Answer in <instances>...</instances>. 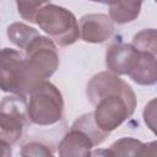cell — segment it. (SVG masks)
Returning <instances> with one entry per match:
<instances>
[{"label": "cell", "mask_w": 157, "mask_h": 157, "mask_svg": "<svg viewBox=\"0 0 157 157\" xmlns=\"http://www.w3.org/2000/svg\"><path fill=\"white\" fill-rule=\"evenodd\" d=\"M136 103L134 90L125 83L121 90L102 97L94 104L93 120L99 130L109 134L134 114Z\"/></svg>", "instance_id": "cell-2"}, {"label": "cell", "mask_w": 157, "mask_h": 157, "mask_svg": "<svg viewBox=\"0 0 157 157\" xmlns=\"http://www.w3.org/2000/svg\"><path fill=\"white\" fill-rule=\"evenodd\" d=\"M64 99L59 88L49 81L39 82L29 93L27 119L40 126L53 125L61 120Z\"/></svg>", "instance_id": "cell-4"}, {"label": "cell", "mask_w": 157, "mask_h": 157, "mask_svg": "<svg viewBox=\"0 0 157 157\" xmlns=\"http://www.w3.org/2000/svg\"><path fill=\"white\" fill-rule=\"evenodd\" d=\"M0 157H12L11 145L1 140H0Z\"/></svg>", "instance_id": "cell-21"}, {"label": "cell", "mask_w": 157, "mask_h": 157, "mask_svg": "<svg viewBox=\"0 0 157 157\" xmlns=\"http://www.w3.org/2000/svg\"><path fill=\"white\" fill-rule=\"evenodd\" d=\"M114 25L108 15L87 13L78 21L80 38L86 43H103L112 37Z\"/></svg>", "instance_id": "cell-8"}, {"label": "cell", "mask_w": 157, "mask_h": 157, "mask_svg": "<svg viewBox=\"0 0 157 157\" xmlns=\"http://www.w3.org/2000/svg\"><path fill=\"white\" fill-rule=\"evenodd\" d=\"M136 157H157V142H142L139 147Z\"/></svg>", "instance_id": "cell-20"}, {"label": "cell", "mask_w": 157, "mask_h": 157, "mask_svg": "<svg viewBox=\"0 0 157 157\" xmlns=\"http://www.w3.org/2000/svg\"><path fill=\"white\" fill-rule=\"evenodd\" d=\"M126 82L121 80L119 76L114 75L110 71H102L96 74L87 83L86 96L88 101L94 105L102 97L117 92L123 88Z\"/></svg>", "instance_id": "cell-10"}, {"label": "cell", "mask_w": 157, "mask_h": 157, "mask_svg": "<svg viewBox=\"0 0 157 157\" xmlns=\"http://www.w3.org/2000/svg\"><path fill=\"white\" fill-rule=\"evenodd\" d=\"M38 27L49 36L54 44L67 47L74 44L78 37V23L75 15L67 9L44 2L36 16Z\"/></svg>", "instance_id": "cell-3"}, {"label": "cell", "mask_w": 157, "mask_h": 157, "mask_svg": "<svg viewBox=\"0 0 157 157\" xmlns=\"http://www.w3.org/2000/svg\"><path fill=\"white\" fill-rule=\"evenodd\" d=\"M94 147L91 137L82 130L71 126L61 139L58 152L59 157H90Z\"/></svg>", "instance_id": "cell-9"}, {"label": "cell", "mask_w": 157, "mask_h": 157, "mask_svg": "<svg viewBox=\"0 0 157 157\" xmlns=\"http://www.w3.org/2000/svg\"><path fill=\"white\" fill-rule=\"evenodd\" d=\"M21 157H55L52 148L37 140H32L26 142L21 147Z\"/></svg>", "instance_id": "cell-17"}, {"label": "cell", "mask_w": 157, "mask_h": 157, "mask_svg": "<svg viewBox=\"0 0 157 157\" xmlns=\"http://www.w3.org/2000/svg\"><path fill=\"white\" fill-rule=\"evenodd\" d=\"M90 157H113V156H112V153H110V151L108 148L107 150H104V148H97V150H93L91 152V156Z\"/></svg>", "instance_id": "cell-22"}, {"label": "cell", "mask_w": 157, "mask_h": 157, "mask_svg": "<svg viewBox=\"0 0 157 157\" xmlns=\"http://www.w3.org/2000/svg\"><path fill=\"white\" fill-rule=\"evenodd\" d=\"M71 126L77 128V129H80V130H82L83 132H86V134L91 137V140L93 141L94 146H98L99 144H102V142L108 137V135H109V134H105V132H103L102 130L98 129V126L96 125V123H94V120H93L92 112L85 113V114H82L81 117H78V118L72 123Z\"/></svg>", "instance_id": "cell-14"}, {"label": "cell", "mask_w": 157, "mask_h": 157, "mask_svg": "<svg viewBox=\"0 0 157 157\" xmlns=\"http://www.w3.org/2000/svg\"><path fill=\"white\" fill-rule=\"evenodd\" d=\"M44 2H32V1H16V6L21 17L31 23H36V16Z\"/></svg>", "instance_id": "cell-18"}, {"label": "cell", "mask_w": 157, "mask_h": 157, "mask_svg": "<svg viewBox=\"0 0 157 157\" xmlns=\"http://www.w3.org/2000/svg\"><path fill=\"white\" fill-rule=\"evenodd\" d=\"M140 63V52L131 44L115 43L105 52V65L114 75L130 76Z\"/></svg>", "instance_id": "cell-7"}, {"label": "cell", "mask_w": 157, "mask_h": 157, "mask_svg": "<svg viewBox=\"0 0 157 157\" xmlns=\"http://www.w3.org/2000/svg\"><path fill=\"white\" fill-rule=\"evenodd\" d=\"M42 82L31 70L25 53L12 48L0 49V90L26 97Z\"/></svg>", "instance_id": "cell-1"}, {"label": "cell", "mask_w": 157, "mask_h": 157, "mask_svg": "<svg viewBox=\"0 0 157 157\" xmlns=\"http://www.w3.org/2000/svg\"><path fill=\"white\" fill-rule=\"evenodd\" d=\"M135 83L141 86H151L157 81L156 55L140 52V63L134 72L129 76Z\"/></svg>", "instance_id": "cell-11"}, {"label": "cell", "mask_w": 157, "mask_h": 157, "mask_svg": "<svg viewBox=\"0 0 157 157\" xmlns=\"http://www.w3.org/2000/svg\"><path fill=\"white\" fill-rule=\"evenodd\" d=\"M109 18L118 25L132 22L141 11V1H114L109 2Z\"/></svg>", "instance_id": "cell-12"}, {"label": "cell", "mask_w": 157, "mask_h": 157, "mask_svg": "<svg viewBox=\"0 0 157 157\" xmlns=\"http://www.w3.org/2000/svg\"><path fill=\"white\" fill-rule=\"evenodd\" d=\"M156 99H152L148 104H146L144 110V119L146 125L155 132V118H156Z\"/></svg>", "instance_id": "cell-19"}, {"label": "cell", "mask_w": 157, "mask_h": 157, "mask_svg": "<svg viewBox=\"0 0 157 157\" xmlns=\"http://www.w3.org/2000/svg\"><path fill=\"white\" fill-rule=\"evenodd\" d=\"M26 60L33 74L40 80L49 78L59 66V54L56 45L49 37L39 34L25 50Z\"/></svg>", "instance_id": "cell-6"}, {"label": "cell", "mask_w": 157, "mask_h": 157, "mask_svg": "<svg viewBox=\"0 0 157 157\" xmlns=\"http://www.w3.org/2000/svg\"><path fill=\"white\" fill-rule=\"evenodd\" d=\"M27 123L26 97L10 94L0 102V140L10 145L16 144Z\"/></svg>", "instance_id": "cell-5"}, {"label": "cell", "mask_w": 157, "mask_h": 157, "mask_svg": "<svg viewBox=\"0 0 157 157\" xmlns=\"http://www.w3.org/2000/svg\"><path fill=\"white\" fill-rule=\"evenodd\" d=\"M6 34H7V38L9 40L15 44L18 49L21 50H26V48L28 47V44L34 39L37 38L40 33L33 28V27H29L28 25L26 23H22V22H13L11 23L7 29H6Z\"/></svg>", "instance_id": "cell-13"}, {"label": "cell", "mask_w": 157, "mask_h": 157, "mask_svg": "<svg viewBox=\"0 0 157 157\" xmlns=\"http://www.w3.org/2000/svg\"><path fill=\"white\" fill-rule=\"evenodd\" d=\"M131 45L142 53H148L152 55L157 54V37L155 28H146L136 33L132 38Z\"/></svg>", "instance_id": "cell-15"}, {"label": "cell", "mask_w": 157, "mask_h": 157, "mask_svg": "<svg viewBox=\"0 0 157 157\" xmlns=\"http://www.w3.org/2000/svg\"><path fill=\"white\" fill-rule=\"evenodd\" d=\"M141 141L134 137H121L114 141L108 148L113 157H136Z\"/></svg>", "instance_id": "cell-16"}]
</instances>
